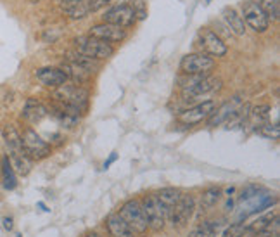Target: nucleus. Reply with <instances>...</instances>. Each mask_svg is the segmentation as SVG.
Returning <instances> with one entry per match:
<instances>
[{
  "label": "nucleus",
  "mask_w": 280,
  "mask_h": 237,
  "mask_svg": "<svg viewBox=\"0 0 280 237\" xmlns=\"http://www.w3.org/2000/svg\"><path fill=\"white\" fill-rule=\"evenodd\" d=\"M184 99L195 100L197 97L208 95L222 89V80L209 75H184L180 78Z\"/></svg>",
  "instance_id": "1"
},
{
  "label": "nucleus",
  "mask_w": 280,
  "mask_h": 237,
  "mask_svg": "<svg viewBox=\"0 0 280 237\" xmlns=\"http://www.w3.org/2000/svg\"><path fill=\"white\" fill-rule=\"evenodd\" d=\"M75 44V50L80 54L87 55V57L97 59V61H104V59H109L114 54V47L107 42H102L95 37H78L73 40Z\"/></svg>",
  "instance_id": "2"
},
{
  "label": "nucleus",
  "mask_w": 280,
  "mask_h": 237,
  "mask_svg": "<svg viewBox=\"0 0 280 237\" xmlns=\"http://www.w3.org/2000/svg\"><path fill=\"white\" fill-rule=\"evenodd\" d=\"M140 206L145 215V220L149 229H152L154 232L163 231L164 224L168 220V210L161 204V201L157 199L156 194H149V196H143L140 201Z\"/></svg>",
  "instance_id": "3"
},
{
  "label": "nucleus",
  "mask_w": 280,
  "mask_h": 237,
  "mask_svg": "<svg viewBox=\"0 0 280 237\" xmlns=\"http://www.w3.org/2000/svg\"><path fill=\"white\" fill-rule=\"evenodd\" d=\"M21 141H23V149L26 152V156L31 161H40L50 156L52 149L50 144L45 142L40 135L37 134V130H33L31 127H26L21 134Z\"/></svg>",
  "instance_id": "4"
},
{
  "label": "nucleus",
  "mask_w": 280,
  "mask_h": 237,
  "mask_svg": "<svg viewBox=\"0 0 280 237\" xmlns=\"http://www.w3.org/2000/svg\"><path fill=\"white\" fill-rule=\"evenodd\" d=\"M54 99L61 104L83 111L87 107V104H89V90L80 85H68V83H64V85L55 89Z\"/></svg>",
  "instance_id": "5"
},
{
  "label": "nucleus",
  "mask_w": 280,
  "mask_h": 237,
  "mask_svg": "<svg viewBox=\"0 0 280 237\" xmlns=\"http://www.w3.org/2000/svg\"><path fill=\"white\" fill-rule=\"evenodd\" d=\"M215 68V59L206 52H194L182 57L180 69L184 75H208Z\"/></svg>",
  "instance_id": "6"
},
{
  "label": "nucleus",
  "mask_w": 280,
  "mask_h": 237,
  "mask_svg": "<svg viewBox=\"0 0 280 237\" xmlns=\"http://www.w3.org/2000/svg\"><path fill=\"white\" fill-rule=\"evenodd\" d=\"M240 17H242L244 24H247L254 33H265L270 28V19L263 12L260 3L254 2V0L242 3V14H240Z\"/></svg>",
  "instance_id": "7"
},
{
  "label": "nucleus",
  "mask_w": 280,
  "mask_h": 237,
  "mask_svg": "<svg viewBox=\"0 0 280 237\" xmlns=\"http://www.w3.org/2000/svg\"><path fill=\"white\" fill-rule=\"evenodd\" d=\"M120 217L127 222V225L135 232V234H145L149 225H147L145 215H143V210L140 206V201L132 199L127 201V203L121 206L120 210Z\"/></svg>",
  "instance_id": "8"
},
{
  "label": "nucleus",
  "mask_w": 280,
  "mask_h": 237,
  "mask_svg": "<svg viewBox=\"0 0 280 237\" xmlns=\"http://www.w3.org/2000/svg\"><path fill=\"white\" fill-rule=\"evenodd\" d=\"M195 210V199L190 196V194H182L180 199L177 201L173 208L168 213V218L173 224V227L177 229H184L185 225L190 222L192 215H194Z\"/></svg>",
  "instance_id": "9"
},
{
  "label": "nucleus",
  "mask_w": 280,
  "mask_h": 237,
  "mask_svg": "<svg viewBox=\"0 0 280 237\" xmlns=\"http://www.w3.org/2000/svg\"><path fill=\"white\" fill-rule=\"evenodd\" d=\"M216 102L213 99L202 100V102L195 104V106L188 107V109H184L178 113V121L184 123L185 127H194V125H199L201 121L208 120L211 116V113L215 111Z\"/></svg>",
  "instance_id": "10"
},
{
  "label": "nucleus",
  "mask_w": 280,
  "mask_h": 237,
  "mask_svg": "<svg viewBox=\"0 0 280 237\" xmlns=\"http://www.w3.org/2000/svg\"><path fill=\"white\" fill-rule=\"evenodd\" d=\"M135 21H137V14L132 5L109 7L102 16V23L113 24V26L123 28V30L134 26Z\"/></svg>",
  "instance_id": "11"
},
{
  "label": "nucleus",
  "mask_w": 280,
  "mask_h": 237,
  "mask_svg": "<svg viewBox=\"0 0 280 237\" xmlns=\"http://www.w3.org/2000/svg\"><path fill=\"white\" fill-rule=\"evenodd\" d=\"M199 38H201V47L206 50V54L211 55V57H223L229 52V47L227 44L222 40L218 33H215L209 28H204V30L199 33Z\"/></svg>",
  "instance_id": "12"
},
{
  "label": "nucleus",
  "mask_w": 280,
  "mask_h": 237,
  "mask_svg": "<svg viewBox=\"0 0 280 237\" xmlns=\"http://www.w3.org/2000/svg\"><path fill=\"white\" fill-rule=\"evenodd\" d=\"M89 35L113 45V44H120V42H123L125 38H127V30L113 26V24H107V23H100V24H93V26L90 28Z\"/></svg>",
  "instance_id": "13"
},
{
  "label": "nucleus",
  "mask_w": 280,
  "mask_h": 237,
  "mask_svg": "<svg viewBox=\"0 0 280 237\" xmlns=\"http://www.w3.org/2000/svg\"><path fill=\"white\" fill-rule=\"evenodd\" d=\"M240 107V99H232V100H227L223 102L222 106L215 107V111L211 113V116L208 118V125L209 127H218L222 123H227L230 121V118L235 114V111Z\"/></svg>",
  "instance_id": "14"
},
{
  "label": "nucleus",
  "mask_w": 280,
  "mask_h": 237,
  "mask_svg": "<svg viewBox=\"0 0 280 237\" xmlns=\"http://www.w3.org/2000/svg\"><path fill=\"white\" fill-rule=\"evenodd\" d=\"M35 76L42 85L48 89H57L68 82V75L61 68H40L35 71Z\"/></svg>",
  "instance_id": "15"
},
{
  "label": "nucleus",
  "mask_w": 280,
  "mask_h": 237,
  "mask_svg": "<svg viewBox=\"0 0 280 237\" xmlns=\"http://www.w3.org/2000/svg\"><path fill=\"white\" fill-rule=\"evenodd\" d=\"M106 227L113 237H135V232L127 225V222L120 217V213H111L106 218Z\"/></svg>",
  "instance_id": "16"
},
{
  "label": "nucleus",
  "mask_w": 280,
  "mask_h": 237,
  "mask_svg": "<svg viewBox=\"0 0 280 237\" xmlns=\"http://www.w3.org/2000/svg\"><path fill=\"white\" fill-rule=\"evenodd\" d=\"M47 116V107L37 99H28L26 104L23 107V118L28 121V123H38L42 121L44 118Z\"/></svg>",
  "instance_id": "17"
},
{
  "label": "nucleus",
  "mask_w": 280,
  "mask_h": 237,
  "mask_svg": "<svg viewBox=\"0 0 280 237\" xmlns=\"http://www.w3.org/2000/svg\"><path fill=\"white\" fill-rule=\"evenodd\" d=\"M223 19H225L227 26L230 28V31L233 35H237V37H244L246 35V24H244L242 17H240V14L235 9L225 7L223 9Z\"/></svg>",
  "instance_id": "18"
},
{
  "label": "nucleus",
  "mask_w": 280,
  "mask_h": 237,
  "mask_svg": "<svg viewBox=\"0 0 280 237\" xmlns=\"http://www.w3.org/2000/svg\"><path fill=\"white\" fill-rule=\"evenodd\" d=\"M2 135H3V141H5L9 154H14V152H24L23 141H21V134L16 130V127L7 125V127L2 130Z\"/></svg>",
  "instance_id": "19"
},
{
  "label": "nucleus",
  "mask_w": 280,
  "mask_h": 237,
  "mask_svg": "<svg viewBox=\"0 0 280 237\" xmlns=\"http://www.w3.org/2000/svg\"><path fill=\"white\" fill-rule=\"evenodd\" d=\"M222 227L223 224L220 220L202 222L188 234V237H218L220 232H222Z\"/></svg>",
  "instance_id": "20"
},
{
  "label": "nucleus",
  "mask_w": 280,
  "mask_h": 237,
  "mask_svg": "<svg viewBox=\"0 0 280 237\" xmlns=\"http://www.w3.org/2000/svg\"><path fill=\"white\" fill-rule=\"evenodd\" d=\"M10 161V166L12 170L21 177H26L28 173L31 172V166H33V161L26 156V152H14V154L7 156Z\"/></svg>",
  "instance_id": "21"
},
{
  "label": "nucleus",
  "mask_w": 280,
  "mask_h": 237,
  "mask_svg": "<svg viewBox=\"0 0 280 237\" xmlns=\"http://www.w3.org/2000/svg\"><path fill=\"white\" fill-rule=\"evenodd\" d=\"M66 61L71 62V64L80 66V68L89 69L90 73L97 71V69L100 68V61H97V59H92V57H87V55L80 54V52H76V50L68 52V54H66Z\"/></svg>",
  "instance_id": "22"
},
{
  "label": "nucleus",
  "mask_w": 280,
  "mask_h": 237,
  "mask_svg": "<svg viewBox=\"0 0 280 237\" xmlns=\"http://www.w3.org/2000/svg\"><path fill=\"white\" fill-rule=\"evenodd\" d=\"M62 71L68 75V80L73 78L78 85H82V83H87L90 78H92V73L89 71V69L85 68H80V66L76 64H71V62L64 61V64H62Z\"/></svg>",
  "instance_id": "23"
},
{
  "label": "nucleus",
  "mask_w": 280,
  "mask_h": 237,
  "mask_svg": "<svg viewBox=\"0 0 280 237\" xmlns=\"http://www.w3.org/2000/svg\"><path fill=\"white\" fill-rule=\"evenodd\" d=\"M270 113H272V107L268 106V104H260V106L253 107V109L249 111V118H247V120H249L251 125L256 127L258 130L260 127H263L265 123L270 121Z\"/></svg>",
  "instance_id": "24"
},
{
  "label": "nucleus",
  "mask_w": 280,
  "mask_h": 237,
  "mask_svg": "<svg viewBox=\"0 0 280 237\" xmlns=\"http://www.w3.org/2000/svg\"><path fill=\"white\" fill-rule=\"evenodd\" d=\"M0 168H2L3 189H7V190L16 189V186H17V177H16V172L12 170V166H10V161H9V158H7V156H3V158H2Z\"/></svg>",
  "instance_id": "25"
},
{
  "label": "nucleus",
  "mask_w": 280,
  "mask_h": 237,
  "mask_svg": "<svg viewBox=\"0 0 280 237\" xmlns=\"http://www.w3.org/2000/svg\"><path fill=\"white\" fill-rule=\"evenodd\" d=\"M156 196L157 199L161 201V204L168 210V213H170V210L177 204V201L180 199L182 192L178 189H175V187H166V189H161Z\"/></svg>",
  "instance_id": "26"
},
{
  "label": "nucleus",
  "mask_w": 280,
  "mask_h": 237,
  "mask_svg": "<svg viewBox=\"0 0 280 237\" xmlns=\"http://www.w3.org/2000/svg\"><path fill=\"white\" fill-rule=\"evenodd\" d=\"M279 217L277 211H268V213L261 215L260 218H256V220H253L249 225L246 227V231H244V234H247V232H253V234H258V232H261L263 229H267L268 225L274 222V218Z\"/></svg>",
  "instance_id": "27"
},
{
  "label": "nucleus",
  "mask_w": 280,
  "mask_h": 237,
  "mask_svg": "<svg viewBox=\"0 0 280 237\" xmlns=\"http://www.w3.org/2000/svg\"><path fill=\"white\" fill-rule=\"evenodd\" d=\"M220 197H222V189L220 187H209V189H206L201 196V210L204 211L213 210L216 206V203L220 201Z\"/></svg>",
  "instance_id": "28"
},
{
  "label": "nucleus",
  "mask_w": 280,
  "mask_h": 237,
  "mask_svg": "<svg viewBox=\"0 0 280 237\" xmlns=\"http://www.w3.org/2000/svg\"><path fill=\"white\" fill-rule=\"evenodd\" d=\"M260 7L263 9V12L267 14V17L272 21H277L279 19V14H280V2L279 0H260Z\"/></svg>",
  "instance_id": "29"
},
{
  "label": "nucleus",
  "mask_w": 280,
  "mask_h": 237,
  "mask_svg": "<svg viewBox=\"0 0 280 237\" xmlns=\"http://www.w3.org/2000/svg\"><path fill=\"white\" fill-rule=\"evenodd\" d=\"M66 12H68L69 16L73 17V19H82V17H85L87 14L90 12V10H89V3H87V0H82V2L76 3L75 7H71V9L66 10Z\"/></svg>",
  "instance_id": "30"
},
{
  "label": "nucleus",
  "mask_w": 280,
  "mask_h": 237,
  "mask_svg": "<svg viewBox=\"0 0 280 237\" xmlns=\"http://www.w3.org/2000/svg\"><path fill=\"white\" fill-rule=\"evenodd\" d=\"M244 231H246V225L242 222H237V224H232L230 227H227L220 234V237H244Z\"/></svg>",
  "instance_id": "31"
},
{
  "label": "nucleus",
  "mask_w": 280,
  "mask_h": 237,
  "mask_svg": "<svg viewBox=\"0 0 280 237\" xmlns=\"http://www.w3.org/2000/svg\"><path fill=\"white\" fill-rule=\"evenodd\" d=\"M258 132H260L263 137H268V139H274V141H277L280 137V127L277 123L272 125V123H265L263 127L258 128Z\"/></svg>",
  "instance_id": "32"
},
{
  "label": "nucleus",
  "mask_w": 280,
  "mask_h": 237,
  "mask_svg": "<svg viewBox=\"0 0 280 237\" xmlns=\"http://www.w3.org/2000/svg\"><path fill=\"white\" fill-rule=\"evenodd\" d=\"M279 231H280V225H279V217L274 218L270 225L267 229H263L261 232H258L256 237H279Z\"/></svg>",
  "instance_id": "33"
},
{
  "label": "nucleus",
  "mask_w": 280,
  "mask_h": 237,
  "mask_svg": "<svg viewBox=\"0 0 280 237\" xmlns=\"http://www.w3.org/2000/svg\"><path fill=\"white\" fill-rule=\"evenodd\" d=\"M258 192H260L258 186H247L240 194V201H253L254 197H258Z\"/></svg>",
  "instance_id": "34"
},
{
  "label": "nucleus",
  "mask_w": 280,
  "mask_h": 237,
  "mask_svg": "<svg viewBox=\"0 0 280 237\" xmlns=\"http://www.w3.org/2000/svg\"><path fill=\"white\" fill-rule=\"evenodd\" d=\"M87 3H89L90 12H97V10H100L102 7L107 5V3H109V0H87Z\"/></svg>",
  "instance_id": "35"
},
{
  "label": "nucleus",
  "mask_w": 280,
  "mask_h": 237,
  "mask_svg": "<svg viewBox=\"0 0 280 237\" xmlns=\"http://www.w3.org/2000/svg\"><path fill=\"white\" fill-rule=\"evenodd\" d=\"M2 225H3V229H5L7 232H10L14 229V220H12V217H3L2 218Z\"/></svg>",
  "instance_id": "36"
},
{
  "label": "nucleus",
  "mask_w": 280,
  "mask_h": 237,
  "mask_svg": "<svg viewBox=\"0 0 280 237\" xmlns=\"http://www.w3.org/2000/svg\"><path fill=\"white\" fill-rule=\"evenodd\" d=\"M130 2H134V0H109V5H111V7L130 5Z\"/></svg>",
  "instance_id": "37"
},
{
  "label": "nucleus",
  "mask_w": 280,
  "mask_h": 237,
  "mask_svg": "<svg viewBox=\"0 0 280 237\" xmlns=\"http://www.w3.org/2000/svg\"><path fill=\"white\" fill-rule=\"evenodd\" d=\"M118 159V152H111V156H109V159H107L106 163H104V166H102V170H107L109 168L111 165H113L114 161H116Z\"/></svg>",
  "instance_id": "38"
},
{
  "label": "nucleus",
  "mask_w": 280,
  "mask_h": 237,
  "mask_svg": "<svg viewBox=\"0 0 280 237\" xmlns=\"http://www.w3.org/2000/svg\"><path fill=\"white\" fill-rule=\"evenodd\" d=\"M38 208H42V210H44V211H50V210H48L47 206H45L44 203H38Z\"/></svg>",
  "instance_id": "39"
},
{
  "label": "nucleus",
  "mask_w": 280,
  "mask_h": 237,
  "mask_svg": "<svg viewBox=\"0 0 280 237\" xmlns=\"http://www.w3.org/2000/svg\"><path fill=\"white\" fill-rule=\"evenodd\" d=\"M85 237H100L99 234H95V232H90V234H87Z\"/></svg>",
  "instance_id": "40"
},
{
  "label": "nucleus",
  "mask_w": 280,
  "mask_h": 237,
  "mask_svg": "<svg viewBox=\"0 0 280 237\" xmlns=\"http://www.w3.org/2000/svg\"><path fill=\"white\" fill-rule=\"evenodd\" d=\"M204 2H206V3H211V0H204Z\"/></svg>",
  "instance_id": "41"
},
{
  "label": "nucleus",
  "mask_w": 280,
  "mask_h": 237,
  "mask_svg": "<svg viewBox=\"0 0 280 237\" xmlns=\"http://www.w3.org/2000/svg\"><path fill=\"white\" fill-rule=\"evenodd\" d=\"M16 237H23V236H21V234H17V236H16Z\"/></svg>",
  "instance_id": "42"
},
{
  "label": "nucleus",
  "mask_w": 280,
  "mask_h": 237,
  "mask_svg": "<svg viewBox=\"0 0 280 237\" xmlns=\"http://www.w3.org/2000/svg\"><path fill=\"white\" fill-rule=\"evenodd\" d=\"M33 2H38V0H33Z\"/></svg>",
  "instance_id": "43"
}]
</instances>
